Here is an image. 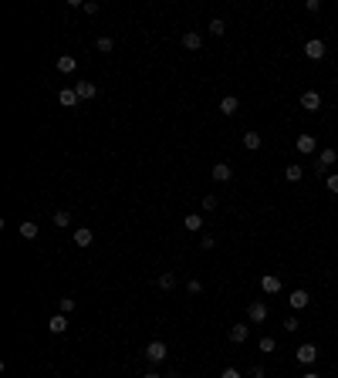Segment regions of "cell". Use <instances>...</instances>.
<instances>
[{
    "mask_svg": "<svg viewBox=\"0 0 338 378\" xmlns=\"http://www.w3.org/2000/svg\"><path fill=\"white\" fill-rule=\"evenodd\" d=\"M166 354H169V348L162 345V341H149V345H145V362L159 365V362H166Z\"/></svg>",
    "mask_w": 338,
    "mask_h": 378,
    "instance_id": "6da1fadb",
    "label": "cell"
},
{
    "mask_svg": "<svg viewBox=\"0 0 338 378\" xmlns=\"http://www.w3.org/2000/svg\"><path fill=\"white\" fill-rule=\"evenodd\" d=\"M210 176H213V183H230V179H234V166H230V162H217Z\"/></svg>",
    "mask_w": 338,
    "mask_h": 378,
    "instance_id": "7a4b0ae2",
    "label": "cell"
},
{
    "mask_svg": "<svg viewBox=\"0 0 338 378\" xmlns=\"http://www.w3.org/2000/svg\"><path fill=\"white\" fill-rule=\"evenodd\" d=\"M335 159H338L335 149H322V155H318V162H314V169H318V172H328L331 166H335Z\"/></svg>",
    "mask_w": 338,
    "mask_h": 378,
    "instance_id": "3957f363",
    "label": "cell"
},
{
    "mask_svg": "<svg viewBox=\"0 0 338 378\" xmlns=\"http://www.w3.org/2000/svg\"><path fill=\"white\" fill-rule=\"evenodd\" d=\"M247 317H250L254 324L267 321V304H264V301H250V307H247Z\"/></svg>",
    "mask_w": 338,
    "mask_h": 378,
    "instance_id": "277c9868",
    "label": "cell"
},
{
    "mask_svg": "<svg viewBox=\"0 0 338 378\" xmlns=\"http://www.w3.org/2000/svg\"><path fill=\"white\" fill-rule=\"evenodd\" d=\"M305 57H311V61H322V57H325V41L311 37V41L305 44Z\"/></svg>",
    "mask_w": 338,
    "mask_h": 378,
    "instance_id": "5b68a950",
    "label": "cell"
},
{
    "mask_svg": "<svg viewBox=\"0 0 338 378\" xmlns=\"http://www.w3.org/2000/svg\"><path fill=\"white\" fill-rule=\"evenodd\" d=\"M74 91H78L81 102H88V98L98 95V85H95V81H74Z\"/></svg>",
    "mask_w": 338,
    "mask_h": 378,
    "instance_id": "8992f818",
    "label": "cell"
},
{
    "mask_svg": "<svg viewBox=\"0 0 338 378\" xmlns=\"http://www.w3.org/2000/svg\"><path fill=\"white\" fill-rule=\"evenodd\" d=\"M227 338L234 341V345H243V341L250 338V328H247V324H230V331H227Z\"/></svg>",
    "mask_w": 338,
    "mask_h": 378,
    "instance_id": "52a82bcc",
    "label": "cell"
},
{
    "mask_svg": "<svg viewBox=\"0 0 338 378\" xmlns=\"http://www.w3.org/2000/svg\"><path fill=\"white\" fill-rule=\"evenodd\" d=\"M260 290H264V294H281V277H277V274H264V277H260Z\"/></svg>",
    "mask_w": 338,
    "mask_h": 378,
    "instance_id": "ba28073f",
    "label": "cell"
},
{
    "mask_svg": "<svg viewBox=\"0 0 338 378\" xmlns=\"http://www.w3.org/2000/svg\"><path fill=\"white\" fill-rule=\"evenodd\" d=\"M311 304V294H308V290H291V307H294V311H305V307Z\"/></svg>",
    "mask_w": 338,
    "mask_h": 378,
    "instance_id": "9c48e42d",
    "label": "cell"
},
{
    "mask_svg": "<svg viewBox=\"0 0 338 378\" xmlns=\"http://www.w3.org/2000/svg\"><path fill=\"white\" fill-rule=\"evenodd\" d=\"M301 108H305V112H318V108H322V95H318V91H305V95H301Z\"/></svg>",
    "mask_w": 338,
    "mask_h": 378,
    "instance_id": "30bf717a",
    "label": "cell"
},
{
    "mask_svg": "<svg viewBox=\"0 0 338 378\" xmlns=\"http://www.w3.org/2000/svg\"><path fill=\"white\" fill-rule=\"evenodd\" d=\"M183 48L186 51H200L203 48V34L200 31H186L183 34Z\"/></svg>",
    "mask_w": 338,
    "mask_h": 378,
    "instance_id": "8fae6325",
    "label": "cell"
},
{
    "mask_svg": "<svg viewBox=\"0 0 338 378\" xmlns=\"http://www.w3.org/2000/svg\"><path fill=\"white\" fill-rule=\"evenodd\" d=\"M298 362L301 365H314V362H318V348H314V345H301L298 348Z\"/></svg>",
    "mask_w": 338,
    "mask_h": 378,
    "instance_id": "7c38bea8",
    "label": "cell"
},
{
    "mask_svg": "<svg viewBox=\"0 0 338 378\" xmlns=\"http://www.w3.org/2000/svg\"><path fill=\"white\" fill-rule=\"evenodd\" d=\"M91 240H95V233H91L88 226H78V230H74V247H91Z\"/></svg>",
    "mask_w": 338,
    "mask_h": 378,
    "instance_id": "4fadbf2b",
    "label": "cell"
},
{
    "mask_svg": "<svg viewBox=\"0 0 338 378\" xmlns=\"http://www.w3.org/2000/svg\"><path fill=\"white\" fill-rule=\"evenodd\" d=\"M237 108H240V102H237L234 95H223V98H220V115L230 118V115H237Z\"/></svg>",
    "mask_w": 338,
    "mask_h": 378,
    "instance_id": "5bb4252c",
    "label": "cell"
},
{
    "mask_svg": "<svg viewBox=\"0 0 338 378\" xmlns=\"http://www.w3.org/2000/svg\"><path fill=\"white\" fill-rule=\"evenodd\" d=\"M48 331L51 334H65L68 331V314H54V317L48 321Z\"/></svg>",
    "mask_w": 338,
    "mask_h": 378,
    "instance_id": "9a60e30c",
    "label": "cell"
},
{
    "mask_svg": "<svg viewBox=\"0 0 338 378\" xmlns=\"http://www.w3.org/2000/svg\"><path fill=\"white\" fill-rule=\"evenodd\" d=\"M58 102L65 105V108H74L81 98H78V91H74V88H61V91H58Z\"/></svg>",
    "mask_w": 338,
    "mask_h": 378,
    "instance_id": "2e32d148",
    "label": "cell"
},
{
    "mask_svg": "<svg viewBox=\"0 0 338 378\" xmlns=\"http://www.w3.org/2000/svg\"><path fill=\"white\" fill-rule=\"evenodd\" d=\"M74 68H78V57H71V54L58 57V71H61V74H74Z\"/></svg>",
    "mask_w": 338,
    "mask_h": 378,
    "instance_id": "e0dca14e",
    "label": "cell"
},
{
    "mask_svg": "<svg viewBox=\"0 0 338 378\" xmlns=\"http://www.w3.org/2000/svg\"><path fill=\"white\" fill-rule=\"evenodd\" d=\"M284 179H288V183H301V179H305V169H301V162H291L288 169H284Z\"/></svg>",
    "mask_w": 338,
    "mask_h": 378,
    "instance_id": "ac0fdd59",
    "label": "cell"
},
{
    "mask_svg": "<svg viewBox=\"0 0 338 378\" xmlns=\"http://www.w3.org/2000/svg\"><path fill=\"white\" fill-rule=\"evenodd\" d=\"M183 226L190 230V233H200V230H203V216H200V213H190V216H183Z\"/></svg>",
    "mask_w": 338,
    "mask_h": 378,
    "instance_id": "d6986e66",
    "label": "cell"
},
{
    "mask_svg": "<svg viewBox=\"0 0 338 378\" xmlns=\"http://www.w3.org/2000/svg\"><path fill=\"white\" fill-rule=\"evenodd\" d=\"M314 145H318V142H314V135H298V152L301 155H311Z\"/></svg>",
    "mask_w": 338,
    "mask_h": 378,
    "instance_id": "ffe728a7",
    "label": "cell"
},
{
    "mask_svg": "<svg viewBox=\"0 0 338 378\" xmlns=\"http://www.w3.org/2000/svg\"><path fill=\"white\" fill-rule=\"evenodd\" d=\"M260 142H264V138H260V132H243V145H247L250 152H254V149H260Z\"/></svg>",
    "mask_w": 338,
    "mask_h": 378,
    "instance_id": "44dd1931",
    "label": "cell"
},
{
    "mask_svg": "<svg viewBox=\"0 0 338 378\" xmlns=\"http://www.w3.org/2000/svg\"><path fill=\"white\" fill-rule=\"evenodd\" d=\"M21 236H24V240H34V236H37V223H34V220H24V223H21Z\"/></svg>",
    "mask_w": 338,
    "mask_h": 378,
    "instance_id": "7402d4cb",
    "label": "cell"
},
{
    "mask_svg": "<svg viewBox=\"0 0 338 378\" xmlns=\"http://www.w3.org/2000/svg\"><path fill=\"white\" fill-rule=\"evenodd\" d=\"M95 48L102 51V54H112V51H115V41H112V37H98V41H95Z\"/></svg>",
    "mask_w": 338,
    "mask_h": 378,
    "instance_id": "603a6c76",
    "label": "cell"
},
{
    "mask_svg": "<svg viewBox=\"0 0 338 378\" xmlns=\"http://www.w3.org/2000/svg\"><path fill=\"white\" fill-rule=\"evenodd\" d=\"M159 287L162 290H173V287H176V274H169V270H166V274H159Z\"/></svg>",
    "mask_w": 338,
    "mask_h": 378,
    "instance_id": "cb8c5ba5",
    "label": "cell"
},
{
    "mask_svg": "<svg viewBox=\"0 0 338 378\" xmlns=\"http://www.w3.org/2000/svg\"><path fill=\"white\" fill-rule=\"evenodd\" d=\"M281 328L288 331V334H294V331H298L301 324H298V317H294V314H288V317H284V324H281Z\"/></svg>",
    "mask_w": 338,
    "mask_h": 378,
    "instance_id": "d4e9b609",
    "label": "cell"
},
{
    "mask_svg": "<svg viewBox=\"0 0 338 378\" xmlns=\"http://www.w3.org/2000/svg\"><path fill=\"white\" fill-rule=\"evenodd\" d=\"M71 223V213H68V209H58L54 213V226H68Z\"/></svg>",
    "mask_w": 338,
    "mask_h": 378,
    "instance_id": "484cf974",
    "label": "cell"
},
{
    "mask_svg": "<svg viewBox=\"0 0 338 378\" xmlns=\"http://www.w3.org/2000/svg\"><path fill=\"white\" fill-rule=\"evenodd\" d=\"M257 348H260V351L267 354V351H274V348H277V341H274L271 334H264V338H260V345H257Z\"/></svg>",
    "mask_w": 338,
    "mask_h": 378,
    "instance_id": "4316f807",
    "label": "cell"
},
{
    "mask_svg": "<svg viewBox=\"0 0 338 378\" xmlns=\"http://www.w3.org/2000/svg\"><path fill=\"white\" fill-rule=\"evenodd\" d=\"M58 307H61V314H74V297H61Z\"/></svg>",
    "mask_w": 338,
    "mask_h": 378,
    "instance_id": "83f0119b",
    "label": "cell"
},
{
    "mask_svg": "<svg viewBox=\"0 0 338 378\" xmlns=\"http://www.w3.org/2000/svg\"><path fill=\"white\" fill-rule=\"evenodd\" d=\"M223 31H227V24L220 21V17H217V21H210V34H213V37H220Z\"/></svg>",
    "mask_w": 338,
    "mask_h": 378,
    "instance_id": "f1b7e54d",
    "label": "cell"
},
{
    "mask_svg": "<svg viewBox=\"0 0 338 378\" xmlns=\"http://www.w3.org/2000/svg\"><path fill=\"white\" fill-rule=\"evenodd\" d=\"M325 186H328V193H335V196H338V172H331V176L325 179Z\"/></svg>",
    "mask_w": 338,
    "mask_h": 378,
    "instance_id": "f546056e",
    "label": "cell"
},
{
    "mask_svg": "<svg viewBox=\"0 0 338 378\" xmlns=\"http://www.w3.org/2000/svg\"><path fill=\"white\" fill-rule=\"evenodd\" d=\"M203 209H206V213H213V209H217V196H213V193L203 196Z\"/></svg>",
    "mask_w": 338,
    "mask_h": 378,
    "instance_id": "4dcf8cb0",
    "label": "cell"
},
{
    "mask_svg": "<svg viewBox=\"0 0 338 378\" xmlns=\"http://www.w3.org/2000/svg\"><path fill=\"white\" fill-rule=\"evenodd\" d=\"M305 10H308V14H318V10H322V0H308Z\"/></svg>",
    "mask_w": 338,
    "mask_h": 378,
    "instance_id": "1f68e13d",
    "label": "cell"
},
{
    "mask_svg": "<svg viewBox=\"0 0 338 378\" xmlns=\"http://www.w3.org/2000/svg\"><path fill=\"white\" fill-rule=\"evenodd\" d=\"M200 247L203 250H213V247H217V240H213V236H200Z\"/></svg>",
    "mask_w": 338,
    "mask_h": 378,
    "instance_id": "d6a6232c",
    "label": "cell"
},
{
    "mask_svg": "<svg viewBox=\"0 0 338 378\" xmlns=\"http://www.w3.org/2000/svg\"><path fill=\"white\" fill-rule=\"evenodd\" d=\"M186 290H190V294H203V284L200 281H190V284H186Z\"/></svg>",
    "mask_w": 338,
    "mask_h": 378,
    "instance_id": "836d02e7",
    "label": "cell"
},
{
    "mask_svg": "<svg viewBox=\"0 0 338 378\" xmlns=\"http://www.w3.org/2000/svg\"><path fill=\"white\" fill-rule=\"evenodd\" d=\"M81 10H85V14H88V17H95V14H98V10H102V7H98V4H85V7H81Z\"/></svg>",
    "mask_w": 338,
    "mask_h": 378,
    "instance_id": "e575fe53",
    "label": "cell"
},
{
    "mask_svg": "<svg viewBox=\"0 0 338 378\" xmlns=\"http://www.w3.org/2000/svg\"><path fill=\"white\" fill-rule=\"evenodd\" d=\"M220 378H240V371H237V368H223V371H220Z\"/></svg>",
    "mask_w": 338,
    "mask_h": 378,
    "instance_id": "d590c367",
    "label": "cell"
},
{
    "mask_svg": "<svg viewBox=\"0 0 338 378\" xmlns=\"http://www.w3.org/2000/svg\"><path fill=\"white\" fill-rule=\"evenodd\" d=\"M142 378H166V375H159V371H149V375H142Z\"/></svg>",
    "mask_w": 338,
    "mask_h": 378,
    "instance_id": "8d00e7d4",
    "label": "cell"
},
{
    "mask_svg": "<svg viewBox=\"0 0 338 378\" xmlns=\"http://www.w3.org/2000/svg\"><path fill=\"white\" fill-rule=\"evenodd\" d=\"M166 378H183V375H179V371H169V375Z\"/></svg>",
    "mask_w": 338,
    "mask_h": 378,
    "instance_id": "74e56055",
    "label": "cell"
},
{
    "mask_svg": "<svg viewBox=\"0 0 338 378\" xmlns=\"http://www.w3.org/2000/svg\"><path fill=\"white\" fill-rule=\"evenodd\" d=\"M301 378H318V375H314V371H308V375H301Z\"/></svg>",
    "mask_w": 338,
    "mask_h": 378,
    "instance_id": "f35d334b",
    "label": "cell"
}]
</instances>
